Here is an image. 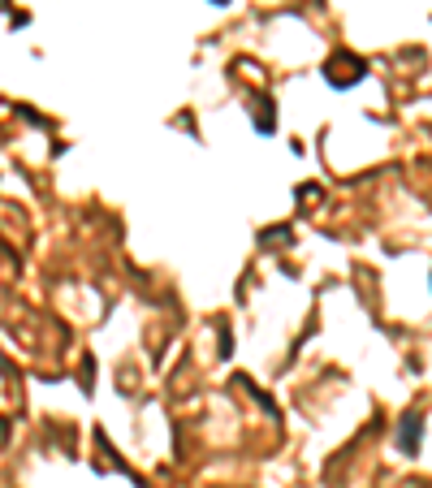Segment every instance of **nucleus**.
Segmentation results:
<instances>
[{
    "label": "nucleus",
    "mask_w": 432,
    "mask_h": 488,
    "mask_svg": "<svg viewBox=\"0 0 432 488\" xmlns=\"http://www.w3.org/2000/svg\"><path fill=\"white\" fill-rule=\"evenodd\" d=\"M216 5H225V0H216Z\"/></svg>",
    "instance_id": "2"
},
{
    "label": "nucleus",
    "mask_w": 432,
    "mask_h": 488,
    "mask_svg": "<svg viewBox=\"0 0 432 488\" xmlns=\"http://www.w3.org/2000/svg\"><path fill=\"white\" fill-rule=\"evenodd\" d=\"M411 441L419 445V415H406V419H402V449H406V454H411Z\"/></svg>",
    "instance_id": "1"
}]
</instances>
